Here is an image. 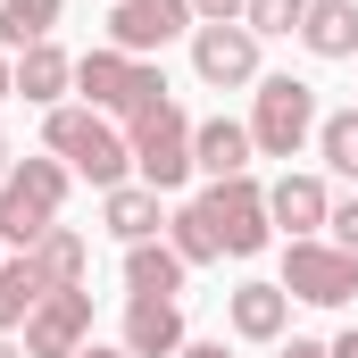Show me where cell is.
I'll list each match as a JSON object with an SVG mask.
<instances>
[{"label": "cell", "instance_id": "25", "mask_svg": "<svg viewBox=\"0 0 358 358\" xmlns=\"http://www.w3.org/2000/svg\"><path fill=\"white\" fill-rule=\"evenodd\" d=\"M325 225H334V242L358 259V200H334V217H325Z\"/></svg>", "mask_w": 358, "mask_h": 358}, {"label": "cell", "instance_id": "23", "mask_svg": "<svg viewBox=\"0 0 358 358\" xmlns=\"http://www.w3.org/2000/svg\"><path fill=\"white\" fill-rule=\"evenodd\" d=\"M317 150H325V167H334V176H358V108L317 117Z\"/></svg>", "mask_w": 358, "mask_h": 358}, {"label": "cell", "instance_id": "24", "mask_svg": "<svg viewBox=\"0 0 358 358\" xmlns=\"http://www.w3.org/2000/svg\"><path fill=\"white\" fill-rule=\"evenodd\" d=\"M300 17H308V0H250L242 8L250 34H300Z\"/></svg>", "mask_w": 358, "mask_h": 358}, {"label": "cell", "instance_id": "17", "mask_svg": "<svg viewBox=\"0 0 358 358\" xmlns=\"http://www.w3.org/2000/svg\"><path fill=\"white\" fill-rule=\"evenodd\" d=\"M300 42H308L317 59H358V8H350V0H308Z\"/></svg>", "mask_w": 358, "mask_h": 358}, {"label": "cell", "instance_id": "22", "mask_svg": "<svg viewBox=\"0 0 358 358\" xmlns=\"http://www.w3.org/2000/svg\"><path fill=\"white\" fill-rule=\"evenodd\" d=\"M167 242H176V259H183V267H208V259H225V250H217V234H208V217H200V200H183L176 217H167Z\"/></svg>", "mask_w": 358, "mask_h": 358}, {"label": "cell", "instance_id": "27", "mask_svg": "<svg viewBox=\"0 0 358 358\" xmlns=\"http://www.w3.org/2000/svg\"><path fill=\"white\" fill-rule=\"evenodd\" d=\"M283 358H334V342H283Z\"/></svg>", "mask_w": 358, "mask_h": 358}, {"label": "cell", "instance_id": "26", "mask_svg": "<svg viewBox=\"0 0 358 358\" xmlns=\"http://www.w3.org/2000/svg\"><path fill=\"white\" fill-rule=\"evenodd\" d=\"M242 8H250V0H192L200 25H242Z\"/></svg>", "mask_w": 358, "mask_h": 358}, {"label": "cell", "instance_id": "7", "mask_svg": "<svg viewBox=\"0 0 358 358\" xmlns=\"http://www.w3.org/2000/svg\"><path fill=\"white\" fill-rule=\"evenodd\" d=\"M283 292L308 300V308H342L358 292V259L342 242H292V250H283Z\"/></svg>", "mask_w": 358, "mask_h": 358}, {"label": "cell", "instance_id": "10", "mask_svg": "<svg viewBox=\"0 0 358 358\" xmlns=\"http://www.w3.org/2000/svg\"><path fill=\"white\" fill-rule=\"evenodd\" d=\"M192 67H200V84H217V92L259 84V34L250 25H192Z\"/></svg>", "mask_w": 358, "mask_h": 358}, {"label": "cell", "instance_id": "14", "mask_svg": "<svg viewBox=\"0 0 358 358\" xmlns=\"http://www.w3.org/2000/svg\"><path fill=\"white\" fill-rule=\"evenodd\" d=\"M225 317H234L242 342H283V325H292V292H283V283H242Z\"/></svg>", "mask_w": 358, "mask_h": 358}, {"label": "cell", "instance_id": "9", "mask_svg": "<svg viewBox=\"0 0 358 358\" xmlns=\"http://www.w3.org/2000/svg\"><path fill=\"white\" fill-rule=\"evenodd\" d=\"M92 342V292H42V308L25 317V358H76Z\"/></svg>", "mask_w": 358, "mask_h": 358}, {"label": "cell", "instance_id": "18", "mask_svg": "<svg viewBox=\"0 0 358 358\" xmlns=\"http://www.w3.org/2000/svg\"><path fill=\"white\" fill-rule=\"evenodd\" d=\"M42 267H34V250H17V259H0V334H25V317L42 308Z\"/></svg>", "mask_w": 358, "mask_h": 358}, {"label": "cell", "instance_id": "31", "mask_svg": "<svg viewBox=\"0 0 358 358\" xmlns=\"http://www.w3.org/2000/svg\"><path fill=\"white\" fill-rule=\"evenodd\" d=\"M8 92H17V67H8V59H0V100H8Z\"/></svg>", "mask_w": 358, "mask_h": 358}, {"label": "cell", "instance_id": "20", "mask_svg": "<svg viewBox=\"0 0 358 358\" xmlns=\"http://www.w3.org/2000/svg\"><path fill=\"white\" fill-rule=\"evenodd\" d=\"M34 267H42V283H50V292H76V283H84V267H92L84 234H76V225H50V234L34 242Z\"/></svg>", "mask_w": 358, "mask_h": 358}, {"label": "cell", "instance_id": "12", "mask_svg": "<svg viewBox=\"0 0 358 358\" xmlns=\"http://www.w3.org/2000/svg\"><path fill=\"white\" fill-rule=\"evenodd\" d=\"M250 125H234V117H208V125H192V176L225 183V176H250Z\"/></svg>", "mask_w": 358, "mask_h": 358}, {"label": "cell", "instance_id": "8", "mask_svg": "<svg viewBox=\"0 0 358 358\" xmlns=\"http://www.w3.org/2000/svg\"><path fill=\"white\" fill-rule=\"evenodd\" d=\"M192 25H200L192 0H117V8H108V50L150 59V50H167L176 34H192Z\"/></svg>", "mask_w": 358, "mask_h": 358}, {"label": "cell", "instance_id": "13", "mask_svg": "<svg viewBox=\"0 0 358 358\" xmlns=\"http://www.w3.org/2000/svg\"><path fill=\"white\" fill-rule=\"evenodd\" d=\"M125 350L134 358H176L183 350V308L176 300H125Z\"/></svg>", "mask_w": 358, "mask_h": 358}, {"label": "cell", "instance_id": "5", "mask_svg": "<svg viewBox=\"0 0 358 358\" xmlns=\"http://www.w3.org/2000/svg\"><path fill=\"white\" fill-rule=\"evenodd\" d=\"M308 134H317V84H300V76H259V100H250V142H259V159H300Z\"/></svg>", "mask_w": 358, "mask_h": 358}, {"label": "cell", "instance_id": "29", "mask_svg": "<svg viewBox=\"0 0 358 358\" xmlns=\"http://www.w3.org/2000/svg\"><path fill=\"white\" fill-rule=\"evenodd\" d=\"M334 358H358V325H350V334H342V342H334Z\"/></svg>", "mask_w": 358, "mask_h": 358}, {"label": "cell", "instance_id": "33", "mask_svg": "<svg viewBox=\"0 0 358 358\" xmlns=\"http://www.w3.org/2000/svg\"><path fill=\"white\" fill-rule=\"evenodd\" d=\"M0 358H25V342H8V334H0Z\"/></svg>", "mask_w": 358, "mask_h": 358}, {"label": "cell", "instance_id": "1", "mask_svg": "<svg viewBox=\"0 0 358 358\" xmlns=\"http://www.w3.org/2000/svg\"><path fill=\"white\" fill-rule=\"evenodd\" d=\"M42 142H50V159H67V176H84V183H100V192H117V183L134 176V142L100 117V108H50V125H42Z\"/></svg>", "mask_w": 358, "mask_h": 358}, {"label": "cell", "instance_id": "28", "mask_svg": "<svg viewBox=\"0 0 358 358\" xmlns=\"http://www.w3.org/2000/svg\"><path fill=\"white\" fill-rule=\"evenodd\" d=\"M176 358H225V342H183Z\"/></svg>", "mask_w": 358, "mask_h": 358}, {"label": "cell", "instance_id": "11", "mask_svg": "<svg viewBox=\"0 0 358 358\" xmlns=\"http://www.w3.org/2000/svg\"><path fill=\"white\" fill-rule=\"evenodd\" d=\"M325 217H334V192H325L317 176H283V183H267V225H275V234L317 242V234H325Z\"/></svg>", "mask_w": 358, "mask_h": 358}, {"label": "cell", "instance_id": "15", "mask_svg": "<svg viewBox=\"0 0 358 358\" xmlns=\"http://www.w3.org/2000/svg\"><path fill=\"white\" fill-rule=\"evenodd\" d=\"M183 259H176V242H134V250H125V292H134V300H176L183 292Z\"/></svg>", "mask_w": 358, "mask_h": 358}, {"label": "cell", "instance_id": "6", "mask_svg": "<svg viewBox=\"0 0 358 358\" xmlns=\"http://www.w3.org/2000/svg\"><path fill=\"white\" fill-rule=\"evenodd\" d=\"M200 217H208V234H217V250L225 259H259L275 242V225H267V192L250 176H225V183H208L200 192Z\"/></svg>", "mask_w": 358, "mask_h": 358}, {"label": "cell", "instance_id": "16", "mask_svg": "<svg viewBox=\"0 0 358 358\" xmlns=\"http://www.w3.org/2000/svg\"><path fill=\"white\" fill-rule=\"evenodd\" d=\"M100 217H108V234H117L125 250H134V242H159V225H167V217H159V192H150V183H117V192L100 200Z\"/></svg>", "mask_w": 358, "mask_h": 358}, {"label": "cell", "instance_id": "4", "mask_svg": "<svg viewBox=\"0 0 358 358\" xmlns=\"http://www.w3.org/2000/svg\"><path fill=\"white\" fill-rule=\"evenodd\" d=\"M125 142H134V176L150 183V192H183L192 183V117H183L176 100L142 108L125 125Z\"/></svg>", "mask_w": 358, "mask_h": 358}, {"label": "cell", "instance_id": "21", "mask_svg": "<svg viewBox=\"0 0 358 358\" xmlns=\"http://www.w3.org/2000/svg\"><path fill=\"white\" fill-rule=\"evenodd\" d=\"M50 25H59V0H0V50H34L50 42Z\"/></svg>", "mask_w": 358, "mask_h": 358}, {"label": "cell", "instance_id": "32", "mask_svg": "<svg viewBox=\"0 0 358 358\" xmlns=\"http://www.w3.org/2000/svg\"><path fill=\"white\" fill-rule=\"evenodd\" d=\"M8 159H17V150H8V134H0V183H8Z\"/></svg>", "mask_w": 358, "mask_h": 358}, {"label": "cell", "instance_id": "3", "mask_svg": "<svg viewBox=\"0 0 358 358\" xmlns=\"http://www.w3.org/2000/svg\"><path fill=\"white\" fill-rule=\"evenodd\" d=\"M59 200H67V159H17L0 183V242L34 250L59 225Z\"/></svg>", "mask_w": 358, "mask_h": 358}, {"label": "cell", "instance_id": "30", "mask_svg": "<svg viewBox=\"0 0 358 358\" xmlns=\"http://www.w3.org/2000/svg\"><path fill=\"white\" fill-rule=\"evenodd\" d=\"M76 358H134V350H100V342H84V350H76Z\"/></svg>", "mask_w": 358, "mask_h": 358}, {"label": "cell", "instance_id": "2", "mask_svg": "<svg viewBox=\"0 0 358 358\" xmlns=\"http://www.w3.org/2000/svg\"><path fill=\"white\" fill-rule=\"evenodd\" d=\"M76 92H84V108L134 125L142 108L167 100V76H159L150 59H125V50H84V59H76Z\"/></svg>", "mask_w": 358, "mask_h": 358}, {"label": "cell", "instance_id": "19", "mask_svg": "<svg viewBox=\"0 0 358 358\" xmlns=\"http://www.w3.org/2000/svg\"><path fill=\"white\" fill-rule=\"evenodd\" d=\"M76 84V59L59 50V42H34V50H17V92L25 100H42V108H59V92Z\"/></svg>", "mask_w": 358, "mask_h": 358}]
</instances>
